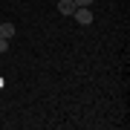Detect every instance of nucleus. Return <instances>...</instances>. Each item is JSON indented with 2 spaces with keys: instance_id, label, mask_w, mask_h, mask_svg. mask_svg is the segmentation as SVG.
Wrapping results in <instances>:
<instances>
[{
  "instance_id": "nucleus-1",
  "label": "nucleus",
  "mask_w": 130,
  "mask_h": 130,
  "mask_svg": "<svg viewBox=\"0 0 130 130\" xmlns=\"http://www.w3.org/2000/svg\"><path fill=\"white\" fill-rule=\"evenodd\" d=\"M72 18L78 20L81 26H90V23H93V20H95V14H93V9H90V6H75Z\"/></svg>"
},
{
  "instance_id": "nucleus-2",
  "label": "nucleus",
  "mask_w": 130,
  "mask_h": 130,
  "mask_svg": "<svg viewBox=\"0 0 130 130\" xmlns=\"http://www.w3.org/2000/svg\"><path fill=\"white\" fill-rule=\"evenodd\" d=\"M14 32H18V29H14V23H0V38L12 41V38H14Z\"/></svg>"
},
{
  "instance_id": "nucleus-3",
  "label": "nucleus",
  "mask_w": 130,
  "mask_h": 130,
  "mask_svg": "<svg viewBox=\"0 0 130 130\" xmlns=\"http://www.w3.org/2000/svg\"><path fill=\"white\" fill-rule=\"evenodd\" d=\"M58 12L61 14H72L75 12V3H72V0H61V3H58Z\"/></svg>"
},
{
  "instance_id": "nucleus-4",
  "label": "nucleus",
  "mask_w": 130,
  "mask_h": 130,
  "mask_svg": "<svg viewBox=\"0 0 130 130\" xmlns=\"http://www.w3.org/2000/svg\"><path fill=\"white\" fill-rule=\"evenodd\" d=\"M9 49V41H6V38H0V52H6Z\"/></svg>"
},
{
  "instance_id": "nucleus-5",
  "label": "nucleus",
  "mask_w": 130,
  "mask_h": 130,
  "mask_svg": "<svg viewBox=\"0 0 130 130\" xmlns=\"http://www.w3.org/2000/svg\"><path fill=\"white\" fill-rule=\"evenodd\" d=\"M75 6H93V0H72Z\"/></svg>"
}]
</instances>
